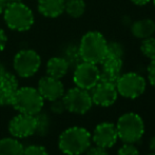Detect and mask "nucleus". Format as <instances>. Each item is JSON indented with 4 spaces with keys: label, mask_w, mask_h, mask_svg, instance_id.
Returning a JSON list of instances; mask_svg holds the SVG:
<instances>
[{
    "label": "nucleus",
    "mask_w": 155,
    "mask_h": 155,
    "mask_svg": "<svg viewBox=\"0 0 155 155\" xmlns=\"http://www.w3.org/2000/svg\"><path fill=\"white\" fill-rule=\"evenodd\" d=\"M92 136L82 127H71L59 135L58 148L65 155H81L91 147Z\"/></svg>",
    "instance_id": "nucleus-1"
},
{
    "label": "nucleus",
    "mask_w": 155,
    "mask_h": 155,
    "mask_svg": "<svg viewBox=\"0 0 155 155\" xmlns=\"http://www.w3.org/2000/svg\"><path fill=\"white\" fill-rule=\"evenodd\" d=\"M107 45L108 41L100 32H87L78 43L82 61L100 64L107 56Z\"/></svg>",
    "instance_id": "nucleus-2"
},
{
    "label": "nucleus",
    "mask_w": 155,
    "mask_h": 155,
    "mask_svg": "<svg viewBox=\"0 0 155 155\" xmlns=\"http://www.w3.org/2000/svg\"><path fill=\"white\" fill-rule=\"evenodd\" d=\"M2 15L6 27L15 32L29 31L35 22L32 8L22 1L8 3Z\"/></svg>",
    "instance_id": "nucleus-3"
},
{
    "label": "nucleus",
    "mask_w": 155,
    "mask_h": 155,
    "mask_svg": "<svg viewBox=\"0 0 155 155\" xmlns=\"http://www.w3.org/2000/svg\"><path fill=\"white\" fill-rule=\"evenodd\" d=\"M11 106L18 113L28 115H36L43 109L45 99L37 88L19 87L13 98Z\"/></svg>",
    "instance_id": "nucleus-4"
},
{
    "label": "nucleus",
    "mask_w": 155,
    "mask_h": 155,
    "mask_svg": "<svg viewBox=\"0 0 155 155\" xmlns=\"http://www.w3.org/2000/svg\"><path fill=\"white\" fill-rule=\"evenodd\" d=\"M118 138L124 143H135L140 140L145 133V124L140 115L134 112H128L121 115L115 124Z\"/></svg>",
    "instance_id": "nucleus-5"
},
{
    "label": "nucleus",
    "mask_w": 155,
    "mask_h": 155,
    "mask_svg": "<svg viewBox=\"0 0 155 155\" xmlns=\"http://www.w3.org/2000/svg\"><path fill=\"white\" fill-rule=\"evenodd\" d=\"M41 67V57L35 50L22 49L13 58V69L18 77L31 78L38 73Z\"/></svg>",
    "instance_id": "nucleus-6"
},
{
    "label": "nucleus",
    "mask_w": 155,
    "mask_h": 155,
    "mask_svg": "<svg viewBox=\"0 0 155 155\" xmlns=\"http://www.w3.org/2000/svg\"><path fill=\"white\" fill-rule=\"evenodd\" d=\"M146 87H147L146 79L136 72H128L121 74L116 82L118 94L130 99H135L143 95Z\"/></svg>",
    "instance_id": "nucleus-7"
},
{
    "label": "nucleus",
    "mask_w": 155,
    "mask_h": 155,
    "mask_svg": "<svg viewBox=\"0 0 155 155\" xmlns=\"http://www.w3.org/2000/svg\"><path fill=\"white\" fill-rule=\"evenodd\" d=\"M62 100L67 111L74 114H86L93 106L92 97L89 91L78 87L65 91L62 96Z\"/></svg>",
    "instance_id": "nucleus-8"
},
{
    "label": "nucleus",
    "mask_w": 155,
    "mask_h": 155,
    "mask_svg": "<svg viewBox=\"0 0 155 155\" xmlns=\"http://www.w3.org/2000/svg\"><path fill=\"white\" fill-rule=\"evenodd\" d=\"M100 76V70L97 64L81 61L74 68L73 81L76 87L84 90H92L98 84Z\"/></svg>",
    "instance_id": "nucleus-9"
},
{
    "label": "nucleus",
    "mask_w": 155,
    "mask_h": 155,
    "mask_svg": "<svg viewBox=\"0 0 155 155\" xmlns=\"http://www.w3.org/2000/svg\"><path fill=\"white\" fill-rule=\"evenodd\" d=\"M8 132L17 139L28 138L36 132V120L34 115L18 113L8 123Z\"/></svg>",
    "instance_id": "nucleus-10"
},
{
    "label": "nucleus",
    "mask_w": 155,
    "mask_h": 155,
    "mask_svg": "<svg viewBox=\"0 0 155 155\" xmlns=\"http://www.w3.org/2000/svg\"><path fill=\"white\" fill-rule=\"evenodd\" d=\"M91 136H92L93 143L96 146L104 149L112 148L118 139L116 127L113 123H109V121L98 124Z\"/></svg>",
    "instance_id": "nucleus-11"
},
{
    "label": "nucleus",
    "mask_w": 155,
    "mask_h": 155,
    "mask_svg": "<svg viewBox=\"0 0 155 155\" xmlns=\"http://www.w3.org/2000/svg\"><path fill=\"white\" fill-rule=\"evenodd\" d=\"M37 90L42 96V98L48 101H53V100L62 98L64 94V86H63L61 79L53 78L51 76H43L39 79Z\"/></svg>",
    "instance_id": "nucleus-12"
},
{
    "label": "nucleus",
    "mask_w": 155,
    "mask_h": 155,
    "mask_svg": "<svg viewBox=\"0 0 155 155\" xmlns=\"http://www.w3.org/2000/svg\"><path fill=\"white\" fill-rule=\"evenodd\" d=\"M91 97L93 104L100 107H110L116 101L118 92L115 84L98 81V84L92 89Z\"/></svg>",
    "instance_id": "nucleus-13"
},
{
    "label": "nucleus",
    "mask_w": 155,
    "mask_h": 155,
    "mask_svg": "<svg viewBox=\"0 0 155 155\" xmlns=\"http://www.w3.org/2000/svg\"><path fill=\"white\" fill-rule=\"evenodd\" d=\"M18 88L19 82L17 75L6 72L0 80V106H11Z\"/></svg>",
    "instance_id": "nucleus-14"
},
{
    "label": "nucleus",
    "mask_w": 155,
    "mask_h": 155,
    "mask_svg": "<svg viewBox=\"0 0 155 155\" xmlns=\"http://www.w3.org/2000/svg\"><path fill=\"white\" fill-rule=\"evenodd\" d=\"M65 0H38L37 11L47 18H57L64 13Z\"/></svg>",
    "instance_id": "nucleus-15"
},
{
    "label": "nucleus",
    "mask_w": 155,
    "mask_h": 155,
    "mask_svg": "<svg viewBox=\"0 0 155 155\" xmlns=\"http://www.w3.org/2000/svg\"><path fill=\"white\" fill-rule=\"evenodd\" d=\"M131 33L137 39H146L154 36L155 21L150 18L138 19L131 25Z\"/></svg>",
    "instance_id": "nucleus-16"
},
{
    "label": "nucleus",
    "mask_w": 155,
    "mask_h": 155,
    "mask_svg": "<svg viewBox=\"0 0 155 155\" xmlns=\"http://www.w3.org/2000/svg\"><path fill=\"white\" fill-rule=\"evenodd\" d=\"M70 70V67L65 59L61 56H54L51 57L47 61L45 64V71H47V75L51 76L53 78H57V79H61L68 74Z\"/></svg>",
    "instance_id": "nucleus-17"
},
{
    "label": "nucleus",
    "mask_w": 155,
    "mask_h": 155,
    "mask_svg": "<svg viewBox=\"0 0 155 155\" xmlns=\"http://www.w3.org/2000/svg\"><path fill=\"white\" fill-rule=\"evenodd\" d=\"M23 145L15 137L0 139V155H22Z\"/></svg>",
    "instance_id": "nucleus-18"
},
{
    "label": "nucleus",
    "mask_w": 155,
    "mask_h": 155,
    "mask_svg": "<svg viewBox=\"0 0 155 155\" xmlns=\"http://www.w3.org/2000/svg\"><path fill=\"white\" fill-rule=\"evenodd\" d=\"M61 57L65 59L70 69L71 68L74 69L82 61L81 56H80L79 53V49H78V45H74V43H70L67 47H64V49L62 50Z\"/></svg>",
    "instance_id": "nucleus-19"
},
{
    "label": "nucleus",
    "mask_w": 155,
    "mask_h": 155,
    "mask_svg": "<svg viewBox=\"0 0 155 155\" xmlns=\"http://www.w3.org/2000/svg\"><path fill=\"white\" fill-rule=\"evenodd\" d=\"M87 4L84 0H65L64 13L71 18H80L84 14Z\"/></svg>",
    "instance_id": "nucleus-20"
},
{
    "label": "nucleus",
    "mask_w": 155,
    "mask_h": 155,
    "mask_svg": "<svg viewBox=\"0 0 155 155\" xmlns=\"http://www.w3.org/2000/svg\"><path fill=\"white\" fill-rule=\"evenodd\" d=\"M34 116L35 120H36V132H35V134L39 135V136H47L52 126L51 117H50L49 113L41 110L40 112L37 113Z\"/></svg>",
    "instance_id": "nucleus-21"
},
{
    "label": "nucleus",
    "mask_w": 155,
    "mask_h": 155,
    "mask_svg": "<svg viewBox=\"0 0 155 155\" xmlns=\"http://www.w3.org/2000/svg\"><path fill=\"white\" fill-rule=\"evenodd\" d=\"M101 64V70L100 71L108 72V73L113 74H121V69H123V58H115V57H106Z\"/></svg>",
    "instance_id": "nucleus-22"
},
{
    "label": "nucleus",
    "mask_w": 155,
    "mask_h": 155,
    "mask_svg": "<svg viewBox=\"0 0 155 155\" xmlns=\"http://www.w3.org/2000/svg\"><path fill=\"white\" fill-rule=\"evenodd\" d=\"M140 52L149 60H155V37L143 39L140 43Z\"/></svg>",
    "instance_id": "nucleus-23"
},
{
    "label": "nucleus",
    "mask_w": 155,
    "mask_h": 155,
    "mask_svg": "<svg viewBox=\"0 0 155 155\" xmlns=\"http://www.w3.org/2000/svg\"><path fill=\"white\" fill-rule=\"evenodd\" d=\"M124 56V48L117 41H110L107 45V56L106 57H115L123 58Z\"/></svg>",
    "instance_id": "nucleus-24"
},
{
    "label": "nucleus",
    "mask_w": 155,
    "mask_h": 155,
    "mask_svg": "<svg viewBox=\"0 0 155 155\" xmlns=\"http://www.w3.org/2000/svg\"><path fill=\"white\" fill-rule=\"evenodd\" d=\"M22 155H49V153L41 145H29L25 147Z\"/></svg>",
    "instance_id": "nucleus-25"
},
{
    "label": "nucleus",
    "mask_w": 155,
    "mask_h": 155,
    "mask_svg": "<svg viewBox=\"0 0 155 155\" xmlns=\"http://www.w3.org/2000/svg\"><path fill=\"white\" fill-rule=\"evenodd\" d=\"M50 102H51V104H50V111H51L53 114L60 115V114H62L63 112L67 111L62 98H59V99L53 100V101H50Z\"/></svg>",
    "instance_id": "nucleus-26"
},
{
    "label": "nucleus",
    "mask_w": 155,
    "mask_h": 155,
    "mask_svg": "<svg viewBox=\"0 0 155 155\" xmlns=\"http://www.w3.org/2000/svg\"><path fill=\"white\" fill-rule=\"evenodd\" d=\"M117 155H139V151L134 146V143H124V145L119 148Z\"/></svg>",
    "instance_id": "nucleus-27"
},
{
    "label": "nucleus",
    "mask_w": 155,
    "mask_h": 155,
    "mask_svg": "<svg viewBox=\"0 0 155 155\" xmlns=\"http://www.w3.org/2000/svg\"><path fill=\"white\" fill-rule=\"evenodd\" d=\"M148 79L151 86L155 88V60H152L148 67Z\"/></svg>",
    "instance_id": "nucleus-28"
},
{
    "label": "nucleus",
    "mask_w": 155,
    "mask_h": 155,
    "mask_svg": "<svg viewBox=\"0 0 155 155\" xmlns=\"http://www.w3.org/2000/svg\"><path fill=\"white\" fill-rule=\"evenodd\" d=\"M87 155H109V153L104 148L95 146V147H90L87 150Z\"/></svg>",
    "instance_id": "nucleus-29"
},
{
    "label": "nucleus",
    "mask_w": 155,
    "mask_h": 155,
    "mask_svg": "<svg viewBox=\"0 0 155 155\" xmlns=\"http://www.w3.org/2000/svg\"><path fill=\"white\" fill-rule=\"evenodd\" d=\"M6 43H8V36H6V33L3 29L0 28V53L3 52V50L5 49Z\"/></svg>",
    "instance_id": "nucleus-30"
},
{
    "label": "nucleus",
    "mask_w": 155,
    "mask_h": 155,
    "mask_svg": "<svg viewBox=\"0 0 155 155\" xmlns=\"http://www.w3.org/2000/svg\"><path fill=\"white\" fill-rule=\"evenodd\" d=\"M132 3H134L135 5H138V6H143V5H146L148 4L149 2H151L152 0H131Z\"/></svg>",
    "instance_id": "nucleus-31"
},
{
    "label": "nucleus",
    "mask_w": 155,
    "mask_h": 155,
    "mask_svg": "<svg viewBox=\"0 0 155 155\" xmlns=\"http://www.w3.org/2000/svg\"><path fill=\"white\" fill-rule=\"evenodd\" d=\"M8 0H0V15L4 12L6 5H8Z\"/></svg>",
    "instance_id": "nucleus-32"
},
{
    "label": "nucleus",
    "mask_w": 155,
    "mask_h": 155,
    "mask_svg": "<svg viewBox=\"0 0 155 155\" xmlns=\"http://www.w3.org/2000/svg\"><path fill=\"white\" fill-rule=\"evenodd\" d=\"M6 73V70H5V67L0 62V80L2 79V77L4 76V74Z\"/></svg>",
    "instance_id": "nucleus-33"
},
{
    "label": "nucleus",
    "mask_w": 155,
    "mask_h": 155,
    "mask_svg": "<svg viewBox=\"0 0 155 155\" xmlns=\"http://www.w3.org/2000/svg\"><path fill=\"white\" fill-rule=\"evenodd\" d=\"M150 150H151L152 152H155V136H153L151 138V140H150Z\"/></svg>",
    "instance_id": "nucleus-34"
},
{
    "label": "nucleus",
    "mask_w": 155,
    "mask_h": 155,
    "mask_svg": "<svg viewBox=\"0 0 155 155\" xmlns=\"http://www.w3.org/2000/svg\"><path fill=\"white\" fill-rule=\"evenodd\" d=\"M22 0H8V3H13V2H21Z\"/></svg>",
    "instance_id": "nucleus-35"
},
{
    "label": "nucleus",
    "mask_w": 155,
    "mask_h": 155,
    "mask_svg": "<svg viewBox=\"0 0 155 155\" xmlns=\"http://www.w3.org/2000/svg\"><path fill=\"white\" fill-rule=\"evenodd\" d=\"M148 155H155V152H153V153H151V154H148Z\"/></svg>",
    "instance_id": "nucleus-36"
},
{
    "label": "nucleus",
    "mask_w": 155,
    "mask_h": 155,
    "mask_svg": "<svg viewBox=\"0 0 155 155\" xmlns=\"http://www.w3.org/2000/svg\"><path fill=\"white\" fill-rule=\"evenodd\" d=\"M153 1V4H154V6H155V0H152Z\"/></svg>",
    "instance_id": "nucleus-37"
}]
</instances>
